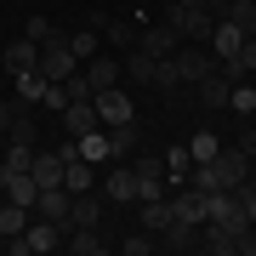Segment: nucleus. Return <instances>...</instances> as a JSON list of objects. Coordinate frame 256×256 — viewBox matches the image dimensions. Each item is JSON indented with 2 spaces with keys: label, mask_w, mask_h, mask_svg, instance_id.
<instances>
[{
  "label": "nucleus",
  "mask_w": 256,
  "mask_h": 256,
  "mask_svg": "<svg viewBox=\"0 0 256 256\" xmlns=\"http://www.w3.org/2000/svg\"><path fill=\"white\" fill-rule=\"evenodd\" d=\"M97 34H102V28H80V34H68V52H74V57H97Z\"/></svg>",
  "instance_id": "2f4dec72"
},
{
  "label": "nucleus",
  "mask_w": 256,
  "mask_h": 256,
  "mask_svg": "<svg viewBox=\"0 0 256 256\" xmlns=\"http://www.w3.org/2000/svg\"><path fill=\"white\" fill-rule=\"evenodd\" d=\"M171 6H200V12H210V0H171Z\"/></svg>",
  "instance_id": "a19ab883"
},
{
  "label": "nucleus",
  "mask_w": 256,
  "mask_h": 256,
  "mask_svg": "<svg viewBox=\"0 0 256 256\" xmlns=\"http://www.w3.org/2000/svg\"><path fill=\"white\" fill-rule=\"evenodd\" d=\"M18 114H23V102H18V97H12V102L0 97V137H6V126H12V120H18Z\"/></svg>",
  "instance_id": "4c0bfd02"
},
{
  "label": "nucleus",
  "mask_w": 256,
  "mask_h": 256,
  "mask_svg": "<svg viewBox=\"0 0 256 256\" xmlns=\"http://www.w3.org/2000/svg\"><path fill=\"white\" fill-rule=\"evenodd\" d=\"M120 250H126V256H148V250H154V234H131V239H120Z\"/></svg>",
  "instance_id": "f704fd0d"
},
{
  "label": "nucleus",
  "mask_w": 256,
  "mask_h": 256,
  "mask_svg": "<svg viewBox=\"0 0 256 256\" xmlns=\"http://www.w3.org/2000/svg\"><path fill=\"white\" fill-rule=\"evenodd\" d=\"M176 28V40H200V46H210V28H216V18L200 6H171V18H165Z\"/></svg>",
  "instance_id": "20e7f679"
},
{
  "label": "nucleus",
  "mask_w": 256,
  "mask_h": 256,
  "mask_svg": "<svg viewBox=\"0 0 256 256\" xmlns=\"http://www.w3.org/2000/svg\"><path fill=\"white\" fill-rule=\"evenodd\" d=\"M239 40H245V28L216 18V28H210V52H216V57H234V52H239Z\"/></svg>",
  "instance_id": "393cba45"
},
{
  "label": "nucleus",
  "mask_w": 256,
  "mask_h": 256,
  "mask_svg": "<svg viewBox=\"0 0 256 256\" xmlns=\"http://www.w3.org/2000/svg\"><path fill=\"white\" fill-rule=\"evenodd\" d=\"M46 74H40V68H28V74H18V102H23V108H28V102H40V97H46Z\"/></svg>",
  "instance_id": "cd10ccee"
},
{
  "label": "nucleus",
  "mask_w": 256,
  "mask_h": 256,
  "mask_svg": "<svg viewBox=\"0 0 256 256\" xmlns=\"http://www.w3.org/2000/svg\"><path fill=\"white\" fill-rule=\"evenodd\" d=\"M171 222H176V210H171L165 194H160V200H142V228H148V234H165Z\"/></svg>",
  "instance_id": "b1692460"
},
{
  "label": "nucleus",
  "mask_w": 256,
  "mask_h": 256,
  "mask_svg": "<svg viewBox=\"0 0 256 256\" xmlns=\"http://www.w3.org/2000/svg\"><path fill=\"white\" fill-rule=\"evenodd\" d=\"M57 86H63L68 102H86V97H92V80H86V74H68V80H57Z\"/></svg>",
  "instance_id": "473e14b6"
},
{
  "label": "nucleus",
  "mask_w": 256,
  "mask_h": 256,
  "mask_svg": "<svg viewBox=\"0 0 256 256\" xmlns=\"http://www.w3.org/2000/svg\"><path fill=\"white\" fill-rule=\"evenodd\" d=\"M40 102H46V108H57V114H63V108H68V97H63V86H57V80L46 86V97H40Z\"/></svg>",
  "instance_id": "58836bf2"
},
{
  "label": "nucleus",
  "mask_w": 256,
  "mask_h": 256,
  "mask_svg": "<svg viewBox=\"0 0 256 256\" xmlns=\"http://www.w3.org/2000/svg\"><path fill=\"white\" fill-rule=\"evenodd\" d=\"M137 6H148V0H137Z\"/></svg>",
  "instance_id": "c03bdc74"
},
{
  "label": "nucleus",
  "mask_w": 256,
  "mask_h": 256,
  "mask_svg": "<svg viewBox=\"0 0 256 256\" xmlns=\"http://www.w3.org/2000/svg\"><path fill=\"white\" fill-rule=\"evenodd\" d=\"M228 108H239V114H256V86H250V80H239L234 92H228Z\"/></svg>",
  "instance_id": "7c9ffc66"
},
{
  "label": "nucleus",
  "mask_w": 256,
  "mask_h": 256,
  "mask_svg": "<svg viewBox=\"0 0 256 256\" xmlns=\"http://www.w3.org/2000/svg\"><path fill=\"white\" fill-rule=\"evenodd\" d=\"M92 102H97V120H102V126H120V120H137V114H131V97L120 92V86H108V92H97Z\"/></svg>",
  "instance_id": "9b49d317"
},
{
  "label": "nucleus",
  "mask_w": 256,
  "mask_h": 256,
  "mask_svg": "<svg viewBox=\"0 0 256 256\" xmlns=\"http://www.w3.org/2000/svg\"><path fill=\"white\" fill-rule=\"evenodd\" d=\"M234 57H239V68H245V74H256V40H239Z\"/></svg>",
  "instance_id": "e433bc0d"
},
{
  "label": "nucleus",
  "mask_w": 256,
  "mask_h": 256,
  "mask_svg": "<svg viewBox=\"0 0 256 256\" xmlns=\"http://www.w3.org/2000/svg\"><path fill=\"white\" fill-rule=\"evenodd\" d=\"M40 63V46H34V40H12V46H0V68H6L12 74V80H18V74H28V68H34Z\"/></svg>",
  "instance_id": "6e6552de"
},
{
  "label": "nucleus",
  "mask_w": 256,
  "mask_h": 256,
  "mask_svg": "<svg viewBox=\"0 0 256 256\" xmlns=\"http://www.w3.org/2000/svg\"><path fill=\"white\" fill-rule=\"evenodd\" d=\"M68 228H102V194H74L68 200Z\"/></svg>",
  "instance_id": "9d476101"
},
{
  "label": "nucleus",
  "mask_w": 256,
  "mask_h": 256,
  "mask_svg": "<svg viewBox=\"0 0 256 256\" xmlns=\"http://www.w3.org/2000/svg\"><path fill=\"white\" fill-rule=\"evenodd\" d=\"M182 40H176V28L171 23H142L137 28V52H148V57H171Z\"/></svg>",
  "instance_id": "0eeeda50"
},
{
  "label": "nucleus",
  "mask_w": 256,
  "mask_h": 256,
  "mask_svg": "<svg viewBox=\"0 0 256 256\" xmlns=\"http://www.w3.org/2000/svg\"><path fill=\"white\" fill-rule=\"evenodd\" d=\"M205 222H216L222 234H245L250 222H245V205H239V188H216V194H205Z\"/></svg>",
  "instance_id": "f257e3e1"
},
{
  "label": "nucleus",
  "mask_w": 256,
  "mask_h": 256,
  "mask_svg": "<svg viewBox=\"0 0 256 256\" xmlns=\"http://www.w3.org/2000/svg\"><path fill=\"white\" fill-rule=\"evenodd\" d=\"M234 148H239V154H245V160L256 165V120H250L245 131H239V137H234Z\"/></svg>",
  "instance_id": "c9c22d12"
},
{
  "label": "nucleus",
  "mask_w": 256,
  "mask_h": 256,
  "mask_svg": "<svg viewBox=\"0 0 256 256\" xmlns=\"http://www.w3.org/2000/svg\"><path fill=\"white\" fill-rule=\"evenodd\" d=\"M131 176H137V200H160L165 188V154H137V165H131Z\"/></svg>",
  "instance_id": "39448f33"
},
{
  "label": "nucleus",
  "mask_w": 256,
  "mask_h": 256,
  "mask_svg": "<svg viewBox=\"0 0 256 256\" xmlns=\"http://www.w3.org/2000/svg\"><path fill=\"white\" fill-rule=\"evenodd\" d=\"M137 28L142 23H131V18H108V23H102V40H108L114 52H131V46H137Z\"/></svg>",
  "instance_id": "4be33fe9"
},
{
  "label": "nucleus",
  "mask_w": 256,
  "mask_h": 256,
  "mask_svg": "<svg viewBox=\"0 0 256 256\" xmlns=\"http://www.w3.org/2000/svg\"><path fill=\"white\" fill-rule=\"evenodd\" d=\"M28 222H34V210L18 205V200H0V239H18Z\"/></svg>",
  "instance_id": "a211bd4d"
},
{
  "label": "nucleus",
  "mask_w": 256,
  "mask_h": 256,
  "mask_svg": "<svg viewBox=\"0 0 256 256\" xmlns=\"http://www.w3.org/2000/svg\"><path fill=\"white\" fill-rule=\"evenodd\" d=\"M74 63H80V57L68 52V34H63V40H52V46H40V63H34V68L46 74V80H68Z\"/></svg>",
  "instance_id": "423d86ee"
},
{
  "label": "nucleus",
  "mask_w": 256,
  "mask_h": 256,
  "mask_svg": "<svg viewBox=\"0 0 256 256\" xmlns=\"http://www.w3.org/2000/svg\"><path fill=\"white\" fill-rule=\"evenodd\" d=\"M68 200H74V194H68L63 182H57V188H40L34 216H52V222H63V228H68Z\"/></svg>",
  "instance_id": "4468645a"
},
{
  "label": "nucleus",
  "mask_w": 256,
  "mask_h": 256,
  "mask_svg": "<svg viewBox=\"0 0 256 256\" xmlns=\"http://www.w3.org/2000/svg\"><path fill=\"white\" fill-rule=\"evenodd\" d=\"M154 245H165V250H200V222H182V216H176Z\"/></svg>",
  "instance_id": "2eb2a0df"
},
{
  "label": "nucleus",
  "mask_w": 256,
  "mask_h": 256,
  "mask_svg": "<svg viewBox=\"0 0 256 256\" xmlns=\"http://www.w3.org/2000/svg\"><path fill=\"white\" fill-rule=\"evenodd\" d=\"M63 188H68V194H86V188H92V160L68 154V160H63Z\"/></svg>",
  "instance_id": "a878e982"
},
{
  "label": "nucleus",
  "mask_w": 256,
  "mask_h": 256,
  "mask_svg": "<svg viewBox=\"0 0 256 256\" xmlns=\"http://www.w3.org/2000/svg\"><path fill=\"white\" fill-rule=\"evenodd\" d=\"M228 92H234V80L222 68H210L205 80H200V102H205V108H228Z\"/></svg>",
  "instance_id": "f3484780"
},
{
  "label": "nucleus",
  "mask_w": 256,
  "mask_h": 256,
  "mask_svg": "<svg viewBox=\"0 0 256 256\" xmlns=\"http://www.w3.org/2000/svg\"><path fill=\"white\" fill-rule=\"evenodd\" d=\"M120 74H126L131 86H154V57L131 46V52H126V63H120Z\"/></svg>",
  "instance_id": "5701e85b"
},
{
  "label": "nucleus",
  "mask_w": 256,
  "mask_h": 256,
  "mask_svg": "<svg viewBox=\"0 0 256 256\" xmlns=\"http://www.w3.org/2000/svg\"><path fill=\"white\" fill-rule=\"evenodd\" d=\"M28 176H34L40 188H57V182H63V154H57V148H46V154H40V148H34V160H28Z\"/></svg>",
  "instance_id": "ddd939ff"
},
{
  "label": "nucleus",
  "mask_w": 256,
  "mask_h": 256,
  "mask_svg": "<svg viewBox=\"0 0 256 256\" xmlns=\"http://www.w3.org/2000/svg\"><path fill=\"white\" fill-rule=\"evenodd\" d=\"M63 222H52V216H34V222H28V228L18 234V239H6V245L12 250H18V256H46V250H57V245H63Z\"/></svg>",
  "instance_id": "f03ea898"
},
{
  "label": "nucleus",
  "mask_w": 256,
  "mask_h": 256,
  "mask_svg": "<svg viewBox=\"0 0 256 256\" xmlns=\"http://www.w3.org/2000/svg\"><path fill=\"white\" fill-rule=\"evenodd\" d=\"M154 92H165V97H176V92H182V74H176L171 57H154Z\"/></svg>",
  "instance_id": "bb28decb"
},
{
  "label": "nucleus",
  "mask_w": 256,
  "mask_h": 256,
  "mask_svg": "<svg viewBox=\"0 0 256 256\" xmlns=\"http://www.w3.org/2000/svg\"><path fill=\"white\" fill-rule=\"evenodd\" d=\"M0 200H18V205H28V210H34V200H40V182H34L28 171H12V176H6V188H0Z\"/></svg>",
  "instance_id": "aec40b11"
},
{
  "label": "nucleus",
  "mask_w": 256,
  "mask_h": 256,
  "mask_svg": "<svg viewBox=\"0 0 256 256\" xmlns=\"http://www.w3.org/2000/svg\"><path fill=\"white\" fill-rule=\"evenodd\" d=\"M74 154L92 160V165H108L114 148H108V131H86V137H74Z\"/></svg>",
  "instance_id": "6ab92c4d"
},
{
  "label": "nucleus",
  "mask_w": 256,
  "mask_h": 256,
  "mask_svg": "<svg viewBox=\"0 0 256 256\" xmlns=\"http://www.w3.org/2000/svg\"><path fill=\"white\" fill-rule=\"evenodd\" d=\"M239 205H245V222L256 228V194H239Z\"/></svg>",
  "instance_id": "ea45409f"
},
{
  "label": "nucleus",
  "mask_w": 256,
  "mask_h": 256,
  "mask_svg": "<svg viewBox=\"0 0 256 256\" xmlns=\"http://www.w3.org/2000/svg\"><path fill=\"white\" fill-rule=\"evenodd\" d=\"M0 154H6V137H0Z\"/></svg>",
  "instance_id": "37998d69"
},
{
  "label": "nucleus",
  "mask_w": 256,
  "mask_h": 256,
  "mask_svg": "<svg viewBox=\"0 0 256 256\" xmlns=\"http://www.w3.org/2000/svg\"><path fill=\"white\" fill-rule=\"evenodd\" d=\"M102 200H114V205H131V200H137V176H131V165H114V160H108V176H102Z\"/></svg>",
  "instance_id": "1a4fd4ad"
},
{
  "label": "nucleus",
  "mask_w": 256,
  "mask_h": 256,
  "mask_svg": "<svg viewBox=\"0 0 256 256\" xmlns=\"http://www.w3.org/2000/svg\"><path fill=\"white\" fill-rule=\"evenodd\" d=\"M23 34H28V40H34V46H52V40H63V28H57L52 18H40V12H34V18H28V23H23Z\"/></svg>",
  "instance_id": "c756f323"
},
{
  "label": "nucleus",
  "mask_w": 256,
  "mask_h": 256,
  "mask_svg": "<svg viewBox=\"0 0 256 256\" xmlns=\"http://www.w3.org/2000/svg\"><path fill=\"white\" fill-rule=\"evenodd\" d=\"M63 131H68V137L97 131V102H92V97H86V102H68V108H63Z\"/></svg>",
  "instance_id": "dca6fc26"
},
{
  "label": "nucleus",
  "mask_w": 256,
  "mask_h": 256,
  "mask_svg": "<svg viewBox=\"0 0 256 256\" xmlns=\"http://www.w3.org/2000/svg\"><path fill=\"white\" fill-rule=\"evenodd\" d=\"M80 74H86V80H92V97L126 80V74H120V57H86V68H80Z\"/></svg>",
  "instance_id": "f8f14e48"
},
{
  "label": "nucleus",
  "mask_w": 256,
  "mask_h": 256,
  "mask_svg": "<svg viewBox=\"0 0 256 256\" xmlns=\"http://www.w3.org/2000/svg\"><path fill=\"white\" fill-rule=\"evenodd\" d=\"M63 245H68L74 256H102V250H108V239H102L97 228H68V234H63Z\"/></svg>",
  "instance_id": "412c9836"
},
{
  "label": "nucleus",
  "mask_w": 256,
  "mask_h": 256,
  "mask_svg": "<svg viewBox=\"0 0 256 256\" xmlns=\"http://www.w3.org/2000/svg\"><path fill=\"white\" fill-rule=\"evenodd\" d=\"M171 63H176V74H182V86H200L210 68H216V52H205L200 40H182V46L171 52Z\"/></svg>",
  "instance_id": "7ed1b4c3"
},
{
  "label": "nucleus",
  "mask_w": 256,
  "mask_h": 256,
  "mask_svg": "<svg viewBox=\"0 0 256 256\" xmlns=\"http://www.w3.org/2000/svg\"><path fill=\"white\" fill-rule=\"evenodd\" d=\"M216 148H222V137H210V131H200V137L188 142V154H194V165H200V160H210V154H216Z\"/></svg>",
  "instance_id": "72a5a7b5"
},
{
  "label": "nucleus",
  "mask_w": 256,
  "mask_h": 256,
  "mask_svg": "<svg viewBox=\"0 0 256 256\" xmlns=\"http://www.w3.org/2000/svg\"><path fill=\"white\" fill-rule=\"evenodd\" d=\"M6 142H18V148H40V131H34V120H28V108L6 126Z\"/></svg>",
  "instance_id": "c85d7f7f"
},
{
  "label": "nucleus",
  "mask_w": 256,
  "mask_h": 256,
  "mask_svg": "<svg viewBox=\"0 0 256 256\" xmlns=\"http://www.w3.org/2000/svg\"><path fill=\"white\" fill-rule=\"evenodd\" d=\"M245 40H256V18H250V23H245Z\"/></svg>",
  "instance_id": "79ce46f5"
}]
</instances>
